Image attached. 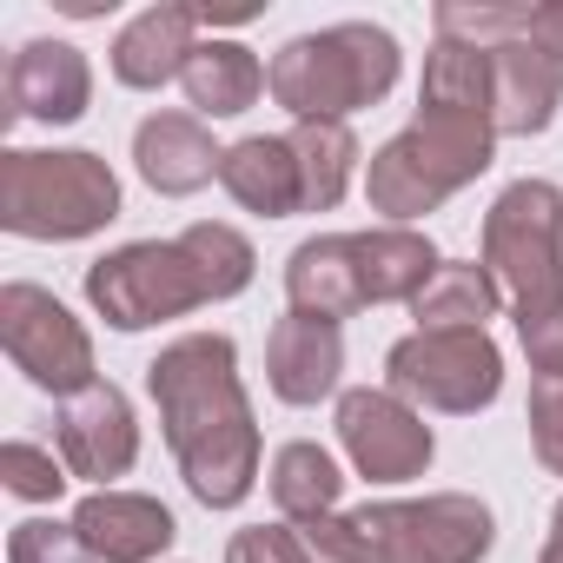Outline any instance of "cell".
<instances>
[{
    "instance_id": "cell-1",
    "label": "cell",
    "mask_w": 563,
    "mask_h": 563,
    "mask_svg": "<svg viewBox=\"0 0 563 563\" xmlns=\"http://www.w3.org/2000/svg\"><path fill=\"white\" fill-rule=\"evenodd\" d=\"M146 391L166 424V451L206 510H239L258 484V418L239 385V345L225 332H186L146 365Z\"/></svg>"
},
{
    "instance_id": "cell-2",
    "label": "cell",
    "mask_w": 563,
    "mask_h": 563,
    "mask_svg": "<svg viewBox=\"0 0 563 563\" xmlns=\"http://www.w3.org/2000/svg\"><path fill=\"white\" fill-rule=\"evenodd\" d=\"M497 159V126L484 113L457 107H418L405 133H391L365 166V199L385 212V225H418L444 199H457L471 179H484Z\"/></svg>"
},
{
    "instance_id": "cell-3",
    "label": "cell",
    "mask_w": 563,
    "mask_h": 563,
    "mask_svg": "<svg viewBox=\"0 0 563 563\" xmlns=\"http://www.w3.org/2000/svg\"><path fill=\"white\" fill-rule=\"evenodd\" d=\"M405 74V54L385 27L372 21H339V27H319V34H299L272 54V74H265V93L286 107L292 120H345L378 107Z\"/></svg>"
},
{
    "instance_id": "cell-4",
    "label": "cell",
    "mask_w": 563,
    "mask_h": 563,
    "mask_svg": "<svg viewBox=\"0 0 563 563\" xmlns=\"http://www.w3.org/2000/svg\"><path fill=\"white\" fill-rule=\"evenodd\" d=\"M120 219V179L100 153L87 146H8L0 153V225L14 239L41 245H74L93 239Z\"/></svg>"
},
{
    "instance_id": "cell-5",
    "label": "cell",
    "mask_w": 563,
    "mask_h": 563,
    "mask_svg": "<svg viewBox=\"0 0 563 563\" xmlns=\"http://www.w3.org/2000/svg\"><path fill=\"white\" fill-rule=\"evenodd\" d=\"M365 563H484L497 543V517L471 490L431 497H378L352 510Z\"/></svg>"
},
{
    "instance_id": "cell-6",
    "label": "cell",
    "mask_w": 563,
    "mask_h": 563,
    "mask_svg": "<svg viewBox=\"0 0 563 563\" xmlns=\"http://www.w3.org/2000/svg\"><path fill=\"white\" fill-rule=\"evenodd\" d=\"M87 306L113 332H146V325L186 319L212 299H206V278L179 239H133L87 265Z\"/></svg>"
},
{
    "instance_id": "cell-7",
    "label": "cell",
    "mask_w": 563,
    "mask_h": 563,
    "mask_svg": "<svg viewBox=\"0 0 563 563\" xmlns=\"http://www.w3.org/2000/svg\"><path fill=\"white\" fill-rule=\"evenodd\" d=\"M385 391L418 411L477 418L504 391V352L490 332H405L385 352Z\"/></svg>"
},
{
    "instance_id": "cell-8",
    "label": "cell",
    "mask_w": 563,
    "mask_h": 563,
    "mask_svg": "<svg viewBox=\"0 0 563 563\" xmlns=\"http://www.w3.org/2000/svg\"><path fill=\"white\" fill-rule=\"evenodd\" d=\"M484 265L510 306L563 292V186L517 179L484 212Z\"/></svg>"
},
{
    "instance_id": "cell-9",
    "label": "cell",
    "mask_w": 563,
    "mask_h": 563,
    "mask_svg": "<svg viewBox=\"0 0 563 563\" xmlns=\"http://www.w3.org/2000/svg\"><path fill=\"white\" fill-rule=\"evenodd\" d=\"M0 345H8L14 372H27V385L54 391L60 405L80 398L87 385H100V358H93L87 325L47 286H27V278L0 286Z\"/></svg>"
},
{
    "instance_id": "cell-10",
    "label": "cell",
    "mask_w": 563,
    "mask_h": 563,
    "mask_svg": "<svg viewBox=\"0 0 563 563\" xmlns=\"http://www.w3.org/2000/svg\"><path fill=\"white\" fill-rule=\"evenodd\" d=\"M339 444H345L352 471L372 477V484H411V477H424L431 457H438V438H431L424 411L405 405V398L385 391V385H378V391H372V385L339 391Z\"/></svg>"
},
{
    "instance_id": "cell-11",
    "label": "cell",
    "mask_w": 563,
    "mask_h": 563,
    "mask_svg": "<svg viewBox=\"0 0 563 563\" xmlns=\"http://www.w3.org/2000/svg\"><path fill=\"white\" fill-rule=\"evenodd\" d=\"M54 451L67 457L74 477L113 490V477H126V471L140 464V418H133V398H126L113 378H100V385H87L80 398H67L60 418H54Z\"/></svg>"
},
{
    "instance_id": "cell-12",
    "label": "cell",
    "mask_w": 563,
    "mask_h": 563,
    "mask_svg": "<svg viewBox=\"0 0 563 563\" xmlns=\"http://www.w3.org/2000/svg\"><path fill=\"white\" fill-rule=\"evenodd\" d=\"M93 107V67L74 41H27L8 60V113L34 126H74Z\"/></svg>"
},
{
    "instance_id": "cell-13",
    "label": "cell",
    "mask_w": 563,
    "mask_h": 563,
    "mask_svg": "<svg viewBox=\"0 0 563 563\" xmlns=\"http://www.w3.org/2000/svg\"><path fill=\"white\" fill-rule=\"evenodd\" d=\"M199 8L192 0H159V8H140L120 34H113V80L133 87V93H159L186 74V60L199 54Z\"/></svg>"
},
{
    "instance_id": "cell-14",
    "label": "cell",
    "mask_w": 563,
    "mask_h": 563,
    "mask_svg": "<svg viewBox=\"0 0 563 563\" xmlns=\"http://www.w3.org/2000/svg\"><path fill=\"white\" fill-rule=\"evenodd\" d=\"M563 107V60L543 54L537 41H497L490 47V126L497 140H537L550 133Z\"/></svg>"
},
{
    "instance_id": "cell-15",
    "label": "cell",
    "mask_w": 563,
    "mask_h": 563,
    "mask_svg": "<svg viewBox=\"0 0 563 563\" xmlns=\"http://www.w3.org/2000/svg\"><path fill=\"white\" fill-rule=\"evenodd\" d=\"M265 385L278 405H325L345 385V332L306 312H286L265 339Z\"/></svg>"
},
{
    "instance_id": "cell-16",
    "label": "cell",
    "mask_w": 563,
    "mask_h": 563,
    "mask_svg": "<svg viewBox=\"0 0 563 563\" xmlns=\"http://www.w3.org/2000/svg\"><path fill=\"white\" fill-rule=\"evenodd\" d=\"M225 146L212 140V126L199 113H146L133 126V166L159 199H192L199 186L219 179Z\"/></svg>"
},
{
    "instance_id": "cell-17",
    "label": "cell",
    "mask_w": 563,
    "mask_h": 563,
    "mask_svg": "<svg viewBox=\"0 0 563 563\" xmlns=\"http://www.w3.org/2000/svg\"><path fill=\"white\" fill-rule=\"evenodd\" d=\"M67 523L80 530V543L100 563H153L179 537L173 510L159 497H146V490H93V497H80V510Z\"/></svg>"
},
{
    "instance_id": "cell-18",
    "label": "cell",
    "mask_w": 563,
    "mask_h": 563,
    "mask_svg": "<svg viewBox=\"0 0 563 563\" xmlns=\"http://www.w3.org/2000/svg\"><path fill=\"white\" fill-rule=\"evenodd\" d=\"M219 186L252 219H292V212H306V173H299V153H292L286 133H245V140H232L225 159H219Z\"/></svg>"
},
{
    "instance_id": "cell-19",
    "label": "cell",
    "mask_w": 563,
    "mask_h": 563,
    "mask_svg": "<svg viewBox=\"0 0 563 563\" xmlns=\"http://www.w3.org/2000/svg\"><path fill=\"white\" fill-rule=\"evenodd\" d=\"M286 306L306 312V319H325V325L365 312L352 232H319V239L292 245V258H286Z\"/></svg>"
},
{
    "instance_id": "cell-20",
    "label": "cell",
    "mask_w": 563,
    "mask_h": 563,
    "mask_svg": "<svg viewBox=\"0 0 563 563\" xmlns=\"http://www.w3.org/2000/svg\"><path fill=\"white\" fill-rule=\"evenodd\" d=\"M352 252H358V286H365V306H411L431 272L444 265L438 245L418 232V225H372V232H352Z\"/></svg>"
},
{
    "instance_id": "cell-21",
    "label": "cell",
    "mask_w": 563,
    "mask_h": 563,
    "mask_svg": "<svg viewBox=\"0 0 563 563\" xmlns=\"http://www.w3.org/2000/svg\"><path fill=\"white\" fill-rule=\"evenodd\" d=\"M265 60L245 47V41H199V54L186 60V74H179V87H186V107L199 113V120H239L245 107H258V93H265Z\"/></svg>"
},
{
    "instance_id": "cell-22",
    "label": "cell",
    "mask_w": 563,
    "mask_h": 563,
    "mask_svg": "<svg viewBox=\"0 0 563 563\" xmlns=\"http://www.w3.org/2000/svg\"><path fill=\"white\" fill-rule=\"evenodd\" d=\"M504 306L510 299L484 258H444L431 272V286L411 299V319H418V332H490V319Z\"/></svg>"
},
{
    "instance_id": "cell-23",
    "label": "cell",
    "mask_w": 563,
    "mask_h": 563,
    "mask_svg": "<svg viewBox=\"0 0 563 563\" xmlns=\"http://www.w3.org/2000/svg\"><path fill=\"white\" fill-rule=\"evenodd\" d=\"M265 490H272V504H278V517H286V523H306V517L339 510V497H345V471H339V457H332L325 444L292 438V444H278V451H272Z\"/></svg>"
},
{
    "instance_id": "cell-24",
    "label": "cell",
    "mask_w": 563,
    "mask_h": 563,
    "mask_svg": "<svg viewBox=\"0 0 563 563\" xmlns=\"http://www.w3.org/2000/svg\"><path fill=\"white\" fill-rule=\"evenodd\" d=\"M292 153L306 173V212H332L358 173V133L345 120H292Z\"/></svg>"
},
{
    "instance_id": "cell-25",
    "label": "cell",
    "mask_w": 563,
    "mask_h": 563,
    "mask_svg": "<svg viewBox=\"0 0 563 563\" xmlns=\"http://www.w3.org/2000/svg\"><path fill=\"white\" fill-rule=\"evenodd\" d=\"M418 107H457V113H484V120H490V47L438 41V47L424 54Z\"/></svg>"
},
{
    "instance_id": "cell-26",
    "label": "cell",
    "mask_w": 563,
    "mask_h": 563,
    "mask_svg": "<svg viewBox=\"0 0 563 563\" xmlns=\"http://www.w3.org/2000/svg\"><path fill=\"white\" fill-rule=\"evenodd\" d=\"M179 245H186V258L199 265L206 299H212V306H219V299H239V292L252 286V272H258L252 239H245L239 225H225V219H199V225H186V232H179Z\"/></svg>"
},
{
    "instance_id": "cell-27",
    "label": "cell",
    "mask_w": 563,
    "mask_h": 563,
    "mask_svg": "<svg viewBox=\"0 0 563 563\" xmlns=\"http://www.w3.org/2000/svg\"><path fill=\"white\" fill-rule=\"evenodd\" d=\"M0 484H8L21 504H54L74 484V471H67L60 451L27 444V438H8V444H0Z\"/></svg>"
},
{
    "instance_id": "cell-28",
    "label": "cell",
    "mask_w": 563,
    "mask_h": 563,
    "mask_svg": "<svg viewBox=\"0 0 563 563\" xmlns=\"http://www.w3.org/2000/svg\"><path fill=\"white\" fill-rule=\"evenodd\" d=\"M510 319H517V345H523L530 372L537 378H563V292L510 306Z\"/></svg>"
},
{
    "instance_id": "cell-29",
    "label": "cell",
    "mask_w": 563,
    "mask_h": 563,
    "mask_svg": "<svg viewBox=\"0 0 563 563\" xmlns=\"http://www.w3.org/2000/svg\"><path fill=\"white\" fill-rule=\"evenodd\" d=\"M8 563H100V556L80 543L74 523H60V517H27V523L8 530Z\"/></svg>"
},
{
    "instance_id": "cell-30",
    "label": "cell",
    "mask_w": 563,
    "mask_h": 563,
    "mask_svg": "<svg viewBox=\"0 0 563 563\" xmlns=\"http://www.w3.org/2000/svg\"><path fill=\"white\" fill-rule=\"evenodd\" d=\"M523 424H530V451L550 477H563V378H530V405H523Z\"/></svg>"
},
{
    "instance_id": "cell-31",
    "label": "cell",
    "mask_w": 563,
    "mask_h": 563,
    "mask_svg": "<svg viewBox=\"0 0 563 563\" xmlns=\"http://www.w3.org/2000/svg\"><path fill=\"white\" fill-rule=\"evenodd\" d=\"M286 530H292V543H299L306 563H365V543H358L352 510L345 517L325 510V517H306V523H286Z\"/></svg>"
},
{
    "instance_id": "cell-32",
    "label": "cell",
    "mask_w": 563,
    "mask_h": 563,
    "mask_svg": "<svg viewBox=\"0 0 563 563\" xmlns=\"http://www.w3.org/2000/svg\"><path fill=\"white\" fill-rule=\"evenodd\" d=\"M537 563H563V504L550 510V537H543V550H537Z\"/></svg>"
}]
</instances>
